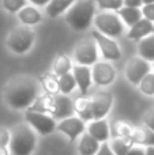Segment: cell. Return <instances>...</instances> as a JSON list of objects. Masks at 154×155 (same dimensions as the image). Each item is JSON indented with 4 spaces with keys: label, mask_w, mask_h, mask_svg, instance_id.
<instances>
[{
    "label": "cell",
    "mask_w": 154,
    "mask_h": 155,
    "mask_svg": "<svg viewBox=\"0 0 154 155\" xmlns=\"http://www.w3.org/2000/svg\"><path fill=\"white\" fill-rule=\"evenodd\" d=\"M40 95V83L32 76L12 79L5 88L4 99L12 109H29Z\"/></svg>",
    "instance_id": "cell-1"
},
{
    "label": "cell",
    "mask_w": 154,
    "mask_h": 155,
    "mask_svg": "<svg viewBox=\"0 0 154 155\" xmlns=\"http://www.w3.org/2000/svg\"><path fill=\"white\" fill-rule=\"evenodd\" d=\"M37 137L27 124H19L14 128L8 142L10 155H32L35 148Z\"/></svg>",
    "instance_id": "cell-2"
},
{
    "label": "cell",
    "mask_w": 154,
    "mask_h": 155,
    "mask_svg": "<svg viewBox=\"0 0 154 155\" xmlns=\"http://www.w3.org/2000/svg\"><path fill=\"white\" fill-rule=\"evenodd\" d=\"M94 3L92 0H81L75 2L67 11L65 21L76 31L86 30L94 18Z\"/></svg>",
    "instance_id": "cell-3"
},
{
    "label": "cell",
    "mask_w": 154,
    "mask_h": 155,
    "mask_svg": "<svg viewBox=\"0 0 154 155\" xmlns=\"http://www.w3.org/2000/svg\"><path fill=\"white\" fill-rule=\"evenodd\" d=\"M34 33L29 29L27 26H18L8 34L7 38V46L10 51L15 52L18 54L26 53L30 48H32L33 42H34Z\"/></svg>",
    "instance_id": "cell-4"
},
{
    "label": "cell",
    "mask_w": 154,
    "mask_h": 155,
    "mask_svg": "<svg viewBox=\"0 0 154 155\" xmlns=\"http://www.w3.org/2000/svg\"><path fill=\"white\" fill-rule=\"evenodd\" d=\"M94 25L106 37H119L124 30L119 15L113 12H100L94 16Z\"/></svg>",
    "instance_id": "cell-5"
},
{
    "label": "cell",
    "mask_w": 154,
    "mask_h": 155,
    "mask_svg": "<svg viewBox=\"0 0 154 155\" xmlns=\"http://www.w3.org/2000/svg\"><path fill=\"white\" fill-rule=\"evenodd\" d=\"M25 118H26V123L30 127H33L38 134L44 135V136L51 135L56 129V121H55V118L52 116L38 113V112H33V110L27 109Z\"/></svg>",
    "instance_id": "cell-6"
},
{
    "label": "cell",
    "mask_w": 154,
    "mask_h": 155,
    "mask_svg": "<svg viewBox=\"0 0 154 155\" xmlns=\"http://www.w3.org/2000/svg\"><path fill=\"white\" fill-rule=\"evenodd\" d=\"M75 60L78 64L81 65H92L97 63L98 59V51H97V44L93 40H83L78 44L75 48Z\"/></svg>",
    "instance_id": "cell-7"
},
{
    "label": "cell",
    "mask_w": 154,
    "mask_h": 155,
    "mask_svg": "<svg viewBox=\"0 0 154 155\" xmlns=\"http://www.w3.org/2000/svg\"><path fill=\"white\" fill-rule=\"evenodd\" d=\"M92 37L95 41L97 46L100 48L104 59L115 61V60H119L122 57V52H120L119 46H117V44L111 37H106V35H104L100 31H93Z\"/></svg>",
    "instance_id": "cell-8"
},
{
    "label": "cell",
    "mask_w": 154,
    "mask_h": 155,
    "mask_svg": "<svg viewBox=\"0 0 154 155\" xmlns=\"http://www.w3.org/2000/svg\"><path fill=\"white\" fill-rule=\"evenodd\" d=\"M90 101H92L93 109V120H101L111 110L112 104H113V95L109 91H100V93H95L90 98Z\"/></svg>",
    "instance_id": "cell-9"
},
{
    "label": "cell",
    "mask_w": 154,
    "mask_h": 155,
    "mask_svg": "<svg viewBox=\"0 0 154 155\" xmlns=\"http://www.w3.org/2000/svg\"><path fill=\"white\" fill-rule=\"evenodd\" d=\"M150 72V64L142 57H134L127 63L126 76L132 84H139L145 75Z\"/></svg>",
    "instance_id": "cell-10"
},
{
    "label": "cell",
    "mask_w": 154,
    "mask_h": 155,
    "mask_svg": "<svg viewBox=\"0 0 154 155\" xmlns=\"http://www.w3.org/2000/svg\"><path fill=\"white\" fill-rule=\"evenodd\" d=\"M116 78V71L109 63L100 61L94 63V67L92 70V80L97 86H108Z\"/></svg>",
    "instance_id": "cell-11"
},
{
    "label": "cell",
    "mask_w": 154,
    "mask_h": 155,
    "mask_svg": "<svg viewBox=\"0 0 154 155\" xmlns=\"http://www.w3.org/2000/svg\"><path fill=\"white\" fill-rule=\"evenodd\" d=\"M57 131L63 132L64 135H67V137L70 139V142H74L79 135L83 134L85 131V121L81 120L79 117L71 116L64 120H62L57 124Z\"/></svg>",
    "instance_id": "cell-12"
},
{
    "label": "cell",
    "mask_w": 154,
    "mask_h": 155,
    "mask_svg": "<svg viewBox=\"0 0 154 155\" xmlns=\"http://www.w3.org/2000/svg\"><path fill=\"white\" fill-rule=\"evenodd\" d=\"M74 105L72 101L64 94H56L55 95V105L52 117L55 120H64L67 117H71L74 114Z\"/></svg>",
    "instance_id": "cell-13"
},
{
    "label": "cell",
    "mask_w": 154,
    "mask_h": 155,
    "mask_svg": "<svg viewBox=\"0 0 154 155\" xmlns=\"http://www.w3.org/2000/svg\"><path fill=\"white\" fill-rule=\"evenodd\" d=\"M72 76L79 87L82 95H86L89 87L92 86V70L87 65H75L72 68Z\"/></svg>",
    "instance_id": "cell-14"
},
{
    "label": "cell",
    "mask_w": 154,
    "mask_h": 155,
    "mask_svg": "<svg viewBox=\"0 0 154 155\" xmlns=\"http://www.w3.org/2000/svg\"><path fill=\"white\" fill-rule=\"evenodd\" d=\"M153 33H154L153 22L149 21V19H146V18H142V19H139L135 25L131 26L127 37L130 38V40L139 41V40H142V38L147 37V35L153 34Z\"/></svg>",
    "instance_id": "cell-15"
},
{
    "label": "cell",
    "mask_w": 154,
    "mask_h": 155,
    "mask_svg": "<svg viewBox=\"0 0 154 155\" xmlns=\"http://www.w3.org/2000/svg\"><path fill=\"white\" fill-rule=\"evenodd\" d=\"M87 134L92 135L97 142L104 143L109 139V136H111L109 124L106 123L104 118H101V120H94L89 125V131H87Z\"/></svg>",
    "instance_id": "cell-16"
},
{
    "label": "cell",
    "mask_w": 154,
    "mask_h": 155,
    "mask_svg": "<svg viewBox=\"0 0 154 155\" xmlns=\"http://www.w3.org/2000/svg\"><path fill=\"white\" fill-rule=\"evenodd\" d=\"M130 140L132 144L154 146V132L147 127H138L132 129Z\"/></svg>",
    "instance_id": "cell-17"
},
{
    "label": "cell",
    "mask_w": 154,
    "mask_h": 155,
    "mask_svg": "<svg viewBox=\"0 0 154 155\" xmlns=\"http://www.w3.org/2000/svg\"><path fill=\"white\" fill-rule=\"evenodd\" d=\"M74 105V112L78 113V117L83 121L93 120V109H92V101L90 98H86L85 95L76 98L72 102Z\"/></svg>",
    "instance_id": "cell-18"
},
{
    "label": "cell",
    "mask_w": 154,
    "mask_h": 155,
    "mask_svg": "<svg viewBox=\"0 0 154 155\" xmlns=\"http://www.w3.org/2000/svg\"><path fill=\"white\" fill-rule=\"evenodd\" d=\"M53 105H55V95L52 94H45V95H38L35 98V101L32 104V106L29 107V110L38 113H44V114H51L53 112Z\"/></svg>",
    "instance_id": "cell-19"
},
{
    "label": "cell",
    "mask_w": 154,
    "mask_h": 155,
    "mask_svg": "<svg viewBox=\"0 0 154 155\" xmlns=\"http://www.w3.org/2000/svg\"><path fill=\"white\" fill-rule=\"evenodd\" d=\"M18 16L25 26L37 25V23H40L41 19H42L40 11H38L34 5H25L23 8H21V10L18 11Z\"/></svg>",
    "instance_id": "cell-20"
},
{
    "label": "cell",
    "mask_w": 154,
    "mask_h": 155,
    "mask_svg": "<svg viewBox=\"0 0 154 155\" xmlns=\"http://www.w3.org/2000/svg\"><path fill=\"white\" fill-rule=\"evenodd\" d=\"M100 148V142L94 139L92 135L83 134L78 144V153L81 155H95Z\"/></svg>",
    "instance_id": "cell-21"
},
{
    "label": "cell",
    "mask_w": 154,
    "mask_h": 155,
    "mask_svg": "<svg viewBox=\"0 0 154 155\" xmlns=\"http://www.w3.org/2000/svg\"><path fill=\"white\" fill-rule=\"evenodd\" d=\"M75 2L76 0H51L46 4L45 11L51 18H56V16L62 15L64 11H67Z\"/></svg>",
    "instance_id": "cell-22"
},
{
    "label": "cell",
    "mask_w": 154,
    "mask_h": 155,
    "mask_svg": "<svg viewBox=\"0 0 154 155\" xmlns=\"http://www.w3.org/2000/svg\"><path fill=\"white\" fill-rule=\"evenodd\" d=\"M139 56L146 61H154V34L142 38L138 46Z\"/></svg>",
    "instance_id": "cell-23"
},
{
    "label": "cell",
    "mask_w": 154,
    "mask_h": 155,
    "mask_svg": "<svg viewBox=\"0 0 154 155\" xmlns=\"http://www.w3.org/2000/svg\"><path fill=\"white\" fill-rule=\"evenodd\" d=\"M117 14L122 16L124 23L130 27L132 26V25H135L139 19H142V11L135 7H126L124 5V7L117 10Z\"/></svg>",
    "instance_id": "cell-24"
},
{
    "label": "cell",
    "mask_w": 154,
    "mask_h": 155,
    "mask_svg": "<svg viewBox=\"0 0 154 155\" xmlns=\"http://www.w3.org/2000/svg\"><path fill=\"white\" fill-rule=\"evenodd\" d=\"M111 132L113 134V137H122V139L130 140L132 128H131V127L128 125L126 121L116 120V121H113V123H112ZM130 142H131V140H130Z\"/></svg>",
    "instance_id": "cell-25"
},
{
    "label": "cell",
    "mask_w": 154,
    "mask_h": 155,
    "mask_svg": "<svg viewBox=\"0 0 154 155\" xmlns=\"http://www.w3.org/2000/svg\"><path fill=\"white\" fill-rule=\"evenodd\" d=\"M40 83L42 84V88L46 91V94L56 95L57 91H59V78L56 75L46 74V75L40 78Z\"/></svg>",
    "instance_id": "cell-26"
},
{
    "label": "cell",
    "mask_w": 154,
    "mask_h": 155,
    "mask_svg": "<svg viewBox=\"0 0 154 155\" xmlns=\"http://www.w3.org/2000/svg\"><path fill=\"white\" fill-rule=\"evenodd\" d=\"M72 70L71 67V61L65 54H59L57 59L55 60L53 63V72L56 76H60V75H64V74L70 72Z\"/></svg>",
    "instance_id": "cell-27"
},
{
    "label": "cell",
    "mask_w": 154,
    "mask_h": 155,
    "mask_svg": "<svg viewBox=\"0 0 154 155\" xmlns=\"http://www.w3.org/2000/svg\"><path fill=\"white\" fill-rule=\"evenodd\" d=\"M57 78H59V91L62 94H64V95H68L76 86V82L74 79L72 74L67 72L64 75H60Z\"/></svg>",
    "instance_id": "cell-28"
},
{
    "label": "cell",
    "mask_w": 154,
    "mask_h": 155,
    "mask_svg": "<svg viewBox=\"0 0 154 155\" xmlns=\"http://www.w3.org/2000/svg\"><path fill=\"white\" fill-rule=\"evenodd\" d=\"M111 150L113 151L115 155H126L127 151L132 147V143L127 139H122V137H113L109 144Z\"/></svg>",
    "instance_id": "cell-29"
},
{
    "label": "cell",
    "mask_w": 154,
    "mask_h": 155,
    "mask_svg": "<svg viewBox=\"0 0 154 155\" xmlns=\"http://www.w3.org/2000/svg\"><path fill=\"white\" fill-rule=\"evenodd\" d=\"M139 87L142 93L146 95H154V74L149 72L147 75H145L139 83Z\"/></svg>",
    "instance_id": "cell-30"
},
{
    "label": "cell",
    "mask_w": 154,
    "mask_h": 155,
    "mask_svg": "<svg viewBox=\"0 0 154 155\" xmlns=\"http://www.w3.org/2000/svg\"><path fill=\"white\" fill-rule=\"evenodd\" d=\"M2 3L3 7L11 14L18 12L21 8H23L26 5V0H2Z\"/></svg>",
    "instance_id": "cell-31"
},
{
    "label": "cell",
    "mask_w": 154,
    "mask_h": 155,
    "mask_svg": "<svg viewBox=\"0 0 154 155\" xmlns=\"http://www.w3.org/2000/svg\"><path fill=\"white\" fill-rule=\"evenodd\" d=\"M102 10H119L123 7V0H95Z\"/></svg>",
    "instance_id": "cell-32"
},
{
    "label": "cell",
    "mask_w": 154,
    "mask_h": 155,
    "mask_svg": "<svg viewBox=\"0 0 154 155\" xmlns=\"http://www.w3.org/2000/svg\"><path fill=\"white\" fill-rule=\"evenodd\" d=\"M142 16H145L146 19L154 22V3H149V4H143L142 8Z\"/></svg>",
    "instance_id": "cell-33"
},
{
    "label": "cell",
    "mask_w": 154,
    "mask_h": 155,
    "mask_svg": "<svg viewBox=\"0 0 154 155\" xmlns=\"http://www.w3.org/2000/svg\"><path fill=\"white\" fill-rule=\"evenodd\" d=\"M143 123H145V125H146L147 128L152 129V131L154 132V110H149V112L145 114Z\"/></svg>",
    "instance_id": "cell-34"
},
{
    "label": "cell",
    "mask_w": 154,
    "mask_h": 155,
    "mask_svg": "<svg viewBox=\"0 0 154 155\" xmlns=\"http://www.w3.org/2000/svg\"><path fill=\"white\" fill-rule=\"evenodd\" d=\"M11 134L5 128H0V147H7Z\"/></svg>",
    "instance_id": "cell-35"
},
{
    "label": "cell",
    "mask_w": 154,
    "mask_h": 155,
    "mask_svg": "<svg viewBox=\"0 0 154 155\" xmlns=\"http://www.w3.org/2000/svg\"><path fill=\"white\" fill-rule=\"evenodd\" d=\"M95 155H115V154H113V151L111 150L108 143L104 142L100 146V148H98V151L95 153Z\"/></svg>",
    "instance_id": "cell-36"
},
{
    "label": "cell",
    "mask_w": 154,
    "mask_h": 155,
    "mask_svg": "<svg viewBox=\"0 0 154 155\" xmlns=\"http://www.w3.org/2000/svg\"><path fill=\"white\" fill-rule=\"evenodd\" d=\"M142 4H143V2H142V0H123V5H126V7L139 8Z\"/></svg>",
    "instance_id": "cell-37"
},
{
    "label": "cell",
    "mask_w": 154,
    "mask_h": 155,
    "mask_svg": "<svg viewBox=\"0 0 154 155\" xmlns=\"http://www.w3.org/2000/svg\"><path fill=\"white\" fill-rule=\"evenodd\" d=\"M126 155H145V150L141 147H131Z\"/></svg>",
    "instance_id": "cell-38"
},
{
    "label": "cell",
    "mask_w": 154,
    "mask_h": 155,
    "mask_svg": "<svg viewBox=\"0 0 154 155\" xmlns=\"http://www.w3.org/2000/svg\"><path fill=\"white\" fill-rule=\"evenodd\" d=\"M49 2H51V0H30V3H33L34 5H38V7H44V5H46Z\"/></svg>",
    "instance_id": "cell-39"
},
{
    "label": "cell",
    "mask_w": 154,
    "mask_h": 155,
    "mask_svg": "<svg viewBox=\"0 0 154 155\" xmlns=\"http://www.w3.org/2000/svg\"><path fill=\"white\" fill-rule=\"evenodd\" d=\"M145 155H154V146H149L145 150Z\"/></svg>",
    "instance_id": "cell-40"
},
{
    "label": "cell",
    "mask_w": 154,
    "mask_h": 155,
    "mask_svg": "<svg viewBox=\"0 0 154 155\" xmlns=\"http://www.w3.org/2000/svg\"><path fill=\"white\" fill-rule=\"evenodd\" d=\"M0 155H10L7 147H0Z\"/></svg>",
    "instance_id": "cell-41"
},
{
    "label": "cell",
    "mask_w": 154,
    "mask_h": 155,
    "mask_svg": "<svg viewBox=\"0 0 154 155\" xmlns=\"http://www.w3.org/2000/svg\"><path fill=\"white\" fill-rule=\"evenodd\" d=\"M143 4H149V3H154V0H142Z\"/></svg>",
    "instance_id": "cell-42"
},
{
    "label": "cell",
    "mask_w": 154,
    "mask_h": 155,
    "mask_svg": "<svg viewBox=\"0 0 154 155\" xmlns=\"http://www.w3.org/2000/svg\"><path fill=\"white\" fill-rule=\"evenodd\" d=\"M153 67H154V64H153Z\"/></svg>",
    "instance_id": "cell-43"
}]
</instances>
